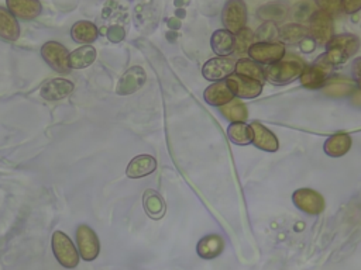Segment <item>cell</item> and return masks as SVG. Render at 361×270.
<instances>
[{
    "label": "cell",
    "instance_id": "1",
    "mask_svg": "<svg viewBox=\"0 0 361 270\" xmlns=\"http://www.w3.org/2000/svg\"><path fill=\"white\" fill-rule=\"evenodd\" d=\"M360 38L354 34L333 35L326 44L324 56L331 66L344 63L350 56L355 55L360 49Z\"/></svg>",
    "mask_w": 361,
    "mask_h": 270
},
{
    "label": "cell",
    "instance_id": "2",
    "mask_svg": "<svg viewBox=\"0 0 361 270\" xmlns=\"http://www.w3.org/2000/svg\"><path fill=\"white\" fill-rule=\"evenodd\" d=\"M303 69H305V63L299 58L289 56L286 59L282 58L275 63L267 65L264 68V73L268 82H271L272 84L282 86L298 79Z\"/></svg>",
    "mask_w": 361,
    "mask_h": 270
},
{
    "label": "cell",
    "instance_id": "3",
    "mask_svg": "<svg viewBox=\"0 0 361 270\" xmlns=\"http://www.w3.org/2000/svg\"><path fill=\"white\" fill-rule=\"evenodd\" d=\"M331 70L333 66L327 62L324 53H322L310 66H305L299 76L300 84L309 90L322 89L324 82L330 77Z\"/></svg>",
    "mask_w": 361,
    "mask_h": 270
},
{
    "label": "cell",
    "instance_id": "4",
    "mask_svg": "<svg viewBox=\"0 0 361 270\" xmlns=\"http://www.w3.org/2000/svg\"><path fill=\"white\" fill-rule=\"evenodd\" d=\"M52 252L56 257V260L59 262V264H62L66 269H73L78 266L79 263V253L73 245V242L71 240V238L61 232V231H55L52 235Z\"/></svg>",
    "mask_w": 361,
    "mask_h": 270
},
{
    "label": "cell",
    "instance_id": "5",
    "mask_svg": "<svg viewBox=\"0 0 361 270\" xmlns=\"http://www.w3.org/2000/svg\"><path fill=\"white\" fill-rule=\"evenodd\" d=\"M221 22L224 30L237 34L247 24V6L243 0H227L221 10Z\"/></svg>",
    "mask_w": 361,
    "mask_h": 270
},
{
    "label": "cell",
    "instance_id": "6",
    "mask_svg": "<svg viewBox=\"0 0 361 270\" xmlns=\"http://www.w3.org/2000/svg\"><path fill=\"white\" fill-rule=\"evenodd\" d=\"M285 45L279 41L254 42L248 48L247 55L259 65H271L281 60L285 56Z\"/></svg>",
    "mask_w": 361,
    "mask_h": 270
},
{
    "label": "cell",
    "instance_id": "7",
    "mask_svg": "<svg viewBox=\"0 0 361 270\" xmlns=\"http://www.w3.org/2000/svg\"><path fill=\"white\" fill-rule=\"evenodd\" d=\"M307 22H309L307 32L310 38L317 44L326 45L333 37V31H334L331 15L322 10H316Z\"/></svg>",
    "mask_w": 361,
    "mask_h": 270
},
{
    "label": "cell",
    "instance_id": "8",
    "mask_svg": "<svg viewBox=\"0 0 361 270\" xmlns=\"http://www.w3.org/2000/svg\"><path fill=\"white\" fill-rule=\"evenodd\" d=\"M41 56L54 70L59 73H68L71 70L69 52L62 44L56 41L45 42L41 48Z\"/></svg>",
    "mask_w": 361,
    "mask_h": 270
},
{
    "label": "cell",
    "instance_id": "9",
    "mask_svg": "<svg viewBox=\"0 0 361 270\" xmlns=\"http://www.w3.org/2000/svg\"><path fill=\"white\" fill-rule=\"evenodd\" d=\"M76 242L79 255L83 260L92 262L100 252V243L96 232L87 225H79L76 229Z\"/></svg>",
    "mask_w": 361,
    "mask_h": 270
},
{
    "label": "cell",
    "instance_id": "10",
    "mask_svg": "<svg viewBox=\"0 0 361 270\" xmlns=\"http://www.w3.org/2000/svg\"><path fill=\"white\" fill-rule=\"evenodd\" d=\"M235 69V60L228 56H217L209 59L203 68L202 75L204 79L212 82H220L226 80L231 73H234Z\"/></svg>",
    "mask_w": 361,
    "mask_h": 270
},
{
    "label": "cell",
    "instance_id": "11",
    "mask_svg": "<svg viewBox=\"0 0 361 270\" xmlns=\"http://www.w3.org/2000/svg\"><path fill=\"white\" fill-rule=\"evenodd\" d=\"M292 201L296 208L310 215H317L324 210V198L312 188H298L292 194Z\"/></svg>",
    "mask_w": 361,
    "mask_h": 270
},
{
    "label": "cell",
    "instance_id": "12",
    "mask_svg": "<svg viewBox=\"0 0 361 270\" xmlns=\"http://www.w3.org/2000/svg\"><path fill=\"white\" fill-rule=\"evenodd\" d=\"M230 90L240 98H255L262 91V83L237 73H231L226 79Z\"/></svg>",
    "mask_w": 361,
    "mask_h": 270
},
{
    "label": "cell",
    "instance_id": "13",
    "mask_svg": "<svg viewBox=\"0 0 361 270\" xmlns=\"http://www.w3.org/2000/svg\"><path fill=\"white\" fill-rule=\"evenodd\" d=\"M145 79H147V76L141 66H131L120 77L116 91L121 96L135 93L140 87H142V84L145 83Z\"/></svg>",
    "mask_w": 361,
    "mask_h": 270
},
{
    "label": "cell",
    "instance_id": "14",
    "mask_svg": "<svg viewBox=\"0 0 361 270\" xmlns=\"http://www.w3.org/2000/svg\"><path fill=\"white\" fill-rule=\"evenodd\" d=\"M73 83L68 79L56 77L45 82L39 90L41 97L45 98L47 101H56L61 98H65L68 94L72 93L73 90Z\"/></svg>",
    "mask_w": 361,
    "mask_h": 270
},
{
    "label": "cell",
    "instance_id": "15",
    "mask_svg": "<svg viewBox=\"0 0 361 270\" xmlns=\"http://www.w3.org/2000/svg\"><path fill=\"white\" fill-rule=\"evenodd\" d=\"M355 90V83L353 79L344 76H330L322 86V91L329 97H345L353 94Z\"/></svg>",
    "mask_w": 361,
    "mask_h": 270
},
{
    "label": "cell",
    "instance_id": "16",
    "mask_svg": "<svg viewBox=\"0 0 361 270\" xmlns=\"http://www.w3.org/2000/svg\"><path fill=\"white\" fill-rule=\"evenodd\" d=\"M7 10L18 18L32 20L38 17L42 11V4L39 0H6Z\"/></svg>",
    "mask_w": 361,
    "mask_h": 270
},
{
    "label": "cell",
    "instance_id": "17",
    "mask_svg": "<svg viewBox=\"0 0 361 270\" xmlns=\"http://www.w3.org/2000/svg\"><path fill=\"white\" fill-rule=\"evenodd\" d=\"M203 97L207 104L214 105V107H221V105L227 104L228 101H231L234 98V94L230 90L227 82L220 80V82H214L213 84H210L204 90Z\"/></svg>",
    "mask_w": 361,
    "mask_h": 270
},
{
    "label": "cell",
    "instance_id": "18",
    "mask_svg": "<svg viewBox=\"0 0 361 270\" xmlns=\"http://www.w3.org/2000/svg\"><path fill=\"white\" fill-rule=\"evenodd\" d=\"M251 129H252V143L267 152H275L279 148V142L278 138L268 129L265 128L261 122L254 121L251 124Z\"/></svg>",
    "mask_w": 361,
    "mask_h": 270
},
{
    "label": "cell",
    "instance_id": "19",
    "mask_svg": "<svg viewBox=\"0 0 361 270\" xmlns=\"http://www.w3.org/2000/svg\"><path fill=\"white\" fill-rule=\"evenodd\" d=\"M210 46L217 56H228L234 53L235 37L230 31L221 28L216 30L210 38Z\"/></svg>",
    "mask_w": 361,
    "mask_h": 270
},
{
    "label": "cell",
    "instance_id": "20",
    "mask_svg": "<svg viewBox=\"0 0 361 270\" xmlns=\"http://www.w3.org/2000/svg\"><path fill=\"white\" fill-rule=\"evenodd\" d=\"M157 169V160L151 155H138L133 158L126 169V174L130 179H140L151 174Z\"/></svg>",
    "mask_w": 361,
    "mask_h": 270
},
{
    "label": "cell",
    "instance_id": "21",
    "mask_svg": "<svg viewBox=\"0 0 361 270\" xmlns=\"http://www.w3.org/2000/svg\"><path fill=\"white\" fill-rule=\"evenodd\" d=\"M288 11H289L288 4L282 0H276V1H269V3L262 4L257 10V17L261 21H271V22L276 24V22L286 20Z\"/></svg>",
    "mask_w": 361,
    "mask_h": 270
},
{
    "label": "cell",
    "instance_id": "22",
    "mask_svg": "<svg viewBox=\"0 0 361 270\" xmlns=\"http://www.w3.org/2000/svg\"><path fill=\"white\" fill-rule=\"evenodd\" d=\"M306 37H309L307 27L298 22H288L283 24L278 31L279 42L283 45H296L300 44Z\"/></svg>",
    "mask_w": 361,
    "mask_h": 270
},
{
    "label": "cell",
    "instance_id": "23",
    "mask_svg": "<svg viewBox=\"0 0 361 270\" xmlns=\"http://www.w3.org/2000/svg\"><path fill=\"white\" fill-rule=\"evenodd\" d=\"M350 148H351V136L344 132H338L329 136L323 145L326 155L331 158H340L345 155L350 150Z\"/></svg>",
    "mask_w": 361,
    "mask_h": 270
},
{
    "label": "cell",
    "instance_id": "24",
    "mask_svg": "<svg viewBox=\"0 0 361 270\" xmlns=\"http://www.w3.org/2000/svg\"><path fill=\"white\" fill-rule=\"evenodd\" d=\"M97 35H99L97 27L93 22L86 21V20L75 22L71 28V37L78 44L90 45L92 42L96 41Z\"/></svg>",
    "mask_w": 361,
    "mask_h": 270
},
{
    "label": "cell",
    "instance_id": "25",
    "mask_svg": "<svg viewBox=\"0 0 361 270\" xmlns=\"http://www.w3.org/2000/svg\"><path fill=\"white\" fill-rule=\"evenodd\" d=\"M0 37L7 41H16L20 37L17 18L4 7H0Z\"/></svg>",
    "mask_w": 361,
    "mask_h": 270
},
{
    "label": "cell",
    "instance_id": "26",
    "mask_svg": "<svg viewBox=\"0 0 361 270\" xmlns=\"http://www.w3.org/2000/svg\"><path fill=\"white\" fill-rule=\"evenodd\" d=\"M234 73L258 80L261 83L265 82V73H264V68L257 63L255 60L250 59V58H240L235 60V69Z\"/></svg>",
    "mask_w": 361,
    "mask_h": 270
},
{
    "label": "cell",
    "instance_id": "27",
    "mask_svg": "<svg viewBox=\"0 0 361 270\" xmlns=\"http://www.w3.org/2000/svg\"><path fill=\"white\" fill-rule=\"evenodd\" d=\"M142 205L148 217L154 219H159L165 214V202L155 190H151V188L145 190L142 195Z\"/></svg>",
    "mask_w": 361,
    "mask_h": 270
},
{
    "label": "cell",
    "instance_id": "28",
    "mask_svg": "<svg viewBox=\"0 0 361 270\" xmlns=\"http://www.w3.org/2000/svg\"><path fill=\"white\" fill-rule=\"evenodd\" d=\"M197 255L202 259H213L219 256L223 250V239L219 235H207L203 236L196 246Z\"/></svg>",
    "mask_w": 361,
    "mask_h": 270
},
{
    "label": "cell",
    "instance_id": "29",
    "mask_svg": "<svg viewBox=\"0 0 361 270\" xmlns=\"http://www.w3.org/2000/svg\"><path fill=\"white\" fill-rule=\"evenodd\" d=\"M96 59V49L92 45H83L69 53L71 69H85Z\"/></svg>",
    "mask_w": 361,
    "mask_h": 270
},
{
    "label": "cell",
    "instance_id": "30",
    "mask_svg": "<svg viewBox=\"0 0 361 270\" xmlns=\"http://www.w3.org/2000/svg\"><path fill=\"white\" fill-rule=\"evenodd\" d=\"M227 135L231 142L237 145H248L252 142V129L251 125L245 122H231L227 128Z\"/></svg>",
    "mask_w": 361,
    "mask_h": 270
},
{
    "label": "cell",
    "instance_id": "31",
    "mask_svg": "<svg viewBox=\"0 0 361 270\" xmlns=\"http://www.w3.org/2000/svg\"><path fill=\"white\" fill-rule=\"evenodd\" d=\"M220 112L224 118H227L230 122H245L247 117H248V111L247 107L243 104V101L233 98L231 101H228L227 104L220 107Z\"/></svg>",
    "mask_w": 361,
    "mask_h": 270
},
{
    "label": "cell",
    "instance_id": "32",
    "mask_svg": "<svg viewBox=\"0 0 361 270\" xmlns=\"http://www.w3.org/2000/svg\"><path fill=\"white\" fill-rule=\"evenodd\" d=\"M278 31H279V28L276 27L275 22L264 21L255 30L254 37H255L257 42H274L278 38Z\"/></svg>",
    "mask_w": 361,
    "mask_h": 270
},
{
    "label": "cell",
    "instance_id": "33",
    "mask_svg": "<svg viewBox=\"0 0 361 270\" xmlns=\"http://www.w3.org/2000/svg\"><path fill=\"white\" fill-rule=\"evenodd\" d=\"M314 7L309 0H302L299 3H296L292 10H290V15L293 18L295 22L302 24V22H307L309 18L312 17V14L314 13Z\"/></svg>",
    "mask_w": 361,
    "mask_h": 270
},
{
    "label": "cell",
    "instance_id": "34",
    "mask_svg": "<svg viewBox=\"0 0 361 270\" xmlns=\"http://www.w3.org/2000/svg\"><path fill=\"white\" fill-rule=\"evenodd\" d=\"M235 37V49H234V53L237 55H244L247 53L248 48L257 42L255 41V37H254V32L248 28H243L241 31H238L237 34H234Z\"/></svg>",
    "mask_w": 361,
    "mask_h": 270
},
{
    "label": "cell",
    "instance_id": "35",
    "mask_svg": "<svg viewBox=\"0 0 361 270\" xmlns=\"http://www.w3.org/2000/svg\"><path fill=\"white\" fill-rule=\"evenodd\" d=\"M314 4L319 7V10L330 15L341 11V0H314Z\"/></svg>",
    "mask_w": 361,
    "mask_h": 270
},
{
    "label": "cell",
    "instance_id": "36",
    "mask_svg": "<svg viewBox=\"0 0 361 270\" xmlns=\"http://www.w3.org/2000/svg\"><path fill=\"white\" fill-rule=\"evenodd\" d=\"M361 10V0H341V11L345 14H355Z\"/></svg>",
    "mask_w": 361,
    "mask_h": 270
},
{
    "label": "cell",
    "instance_id": "37",
    "mask_svg": "<svg viewBox=\"0 0 361 270\" xmlns=\"http://www.w3.org/2000/svg\"><path fill=\"white\" fill-rule=\"evenodd\" d=\"M351 72H353V80L357 84V89L361 90V58H355L353 65H351Z\"/></svg>",
    "mask_w": 361,
    "mask_h": 270
},
{
    "label": "cell",
    "instance_id": "38",
    "mask_svg": "<svg viewBox=\"0 0 361 270\" xmlns=\"http://www.w3.org/2000/svg\"><path fill=\"white\" fill-rule=\"evenodd\" d=\"M107 37L111 42H118L124 38V30L120 27V25H113L109 28V32H107Z\"/></svg>",
    "mask_w": 361,
    "mask_h": 270
},
{
    "label": "cell",
    "instance_id": "39",
    "mask_svg": "<svg viewBox=\"0 0 361 270\" xmlns=\"http://www.w3.org/2000/svg\"><path fill=\"white\" fill-rule=\"evenodd\" d=\"M314 48H316V42H314L310 37H306V38L300 42V49H302L303 52H306V53L313 52Z\"/></svg>",
    "mask_w": 361,
    "mask_h": 270
},
{
    "label": "cell",
    "instance_id": "40",
    "mask_svg": "<svg viewBox=\"0 0 361 270\" xmlns=\"http://www.w3.org/2000/svg\"><path fill=\"white\" fill-rule=\"evenodd\" d=\"M353 103L355 104V105H361V90H354V93H353Z\"/></svg>",
    "mask_w": 361,
    "mask_h": 270
}]
</instances>
